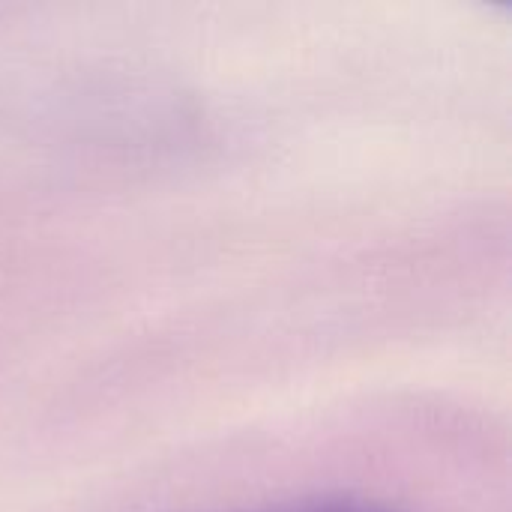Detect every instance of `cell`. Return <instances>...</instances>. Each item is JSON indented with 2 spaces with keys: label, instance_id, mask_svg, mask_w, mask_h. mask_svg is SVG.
Segmentation results:
<instances>
[{
  "label": "cell",
  "instance_id": "obj_1",
  "mask_svg": "<svg viewBox=\"0 0 512 512\" xmlns=\"http://www.w3.org/2000/svg\"><path fill=\"white\" fill-rule=\"evenodd\" d=\"M279 512H402L375 501H357V498H318V501H303L288 510Z\"/></svg>",
  "mask_w": 512,
  "mask_h": 512
}]
</instances>
